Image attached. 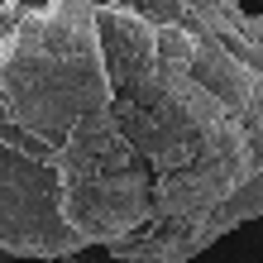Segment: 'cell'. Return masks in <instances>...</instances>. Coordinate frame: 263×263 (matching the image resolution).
<instances>
[{
	"label": "cell",
	"mask_w": 263,
	"mask_h": 263,
	"mask_svg": "<svg viewBox=\"0 0 263 263\" xmlns=\"http://www.w3.org/2000/svg\"><path fill=\"white\" fill-rule=\"evenodd\" d=\"M258 10H263V0H258Z\"/></svg>",
	"instance_id": "cell-4"
},
{
	"label": "cell",
	"mask_w": 263,
	"mask_h": 263,
	"mask_svg": "<svg viewBox=\"0 0 263 263\" xmlns=\"http://www.w3.org/2000/svg\"><path fill=\"white\" fill-rule=\"evenodd\" d=\"M53 263H139V258H110V254H63Z\"/></svg>",
	"instance_id": "cell-2"
},
{
	"label": "cell",
	"mask_w": 263,
	"mask_h": 263,
	"mask_svg": "<svg viewBox=\"0 0 263 263\" xmlns=\"http://www.w3.org/2000/svg\"><path fill=\"white\" fill-rule=\"evenodd\" d=\"M0 263H14V254H5V249H0Z\"/></svg>",
	"instance_id": "cell-3"
},
{
	"label": "cell",
	"mask_w": 263,
	"mask_h": 263,
	"mask_svg": "<svg viewBox=\"0 0 263 263\" xmlns=\"http://www.w3.org/2000/svg\"><path fill=\"white\" fill-rule=\"evenodd\" d=\"M263 215V10L0 0V249L187 263Z\"/></svg>",
	"instance_id": "cell-1"
}]
</instances>
